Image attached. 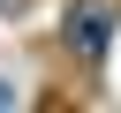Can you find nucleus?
<instances>
[{
  "mask_svg": "<svg viewBox=\"0 0 121 113\" xmlns=\"http://www.w3.org/2000/svg\"><path fill=\"white\" fill-rule=\"evenodd\" d=\"M68 38H76V53H106V0H76Z\"/></svg>",
  "mask_w": 121,
  "mask_h": 113,
  "instance_id": "1",
  "label": "nucleus"
},
{
  "mask_svg": "<svg viewBox=\"0 0 121 113\" xmlns=\"http://www.w3.org/2000/svg\"><path fill=\"white\" fill-rule=\"evenodd\" d=\"M8 98H15V90H8V83H0V105H8Z\"/></svg>",
  "mask_w": 121,
  "mask_h": 113,
  "instance_id": "2",
  "label": "nucleus"
}]
</instances>
